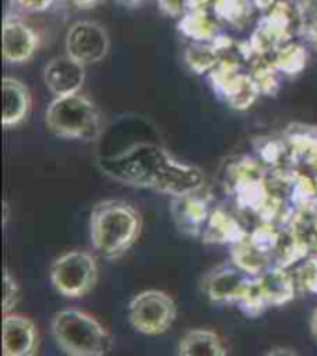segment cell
Masks as SVG:
<instances>
[{
    "label": "cell",
    "mask_w": 317,
    "mask_h": 356,
    "mask_svg": "<svg viewBox=\"0 0 317 356\" xmlns=\"http://www.w3.org/2000/svg\"><path fill=\"white\" fill-rule=\"evenodd\" d=\"M100 171L132 188L184 197L204 188V172L154 143H136L99 161Z\"/></svg>",
    "instance_id": "6da1fadb"
},
{
    "label": "cell",
    "mask_w": 317,
    "mask_h": 356,
    "mask_svg": "<svg viewBox=\"0 0 317 356\" xmlns=\"http://www.w3.org/2000/svg\"><path fill=\"white\" fill-rule=\"evenodd\" d=\"M143 228V219L130 202L102 200L89 217V239L97 252L110 260L132 249Z\"/></svg>",
    "instance_id": "7a4b0ae2"
},
{
    "label": "cell",
    "mask_w": 317,
    "mask_h": 356,
    "mask_svg": "<svg viewBox=\"0 0 317 356\" xmlns=\"http://www.w3.org/2000/svg\"><path fill=\"white\" fill-rule=\"evenodd\" d=\"M50 332L58 349L67 356H106L110 353V330L91 314L78 308L56 312Z\"/></svg>",
    "instance_id": "3957f363"
},
{
    "label": "cell",
    "mask_w": 317,
    "mask_h": 356,
    "mask_svg": "<svg viewBox=\"0 0 317 356\" xmlns=\"http://www.w3.org/2000/svg\"><path fill=\"white\" fill-rule=\"evenodd\" d=\"M44 122L50 134L61 139L95 141L102 132L99 106L82 93L54 97L47 108Z\"/></svg>",
    "instance_id": "277c9868"
},
{
    "label": "cell",
    "mask_w": 317,
    "mask_h": 356,
    "mask_svg": "<svg viewBox=\"0 0 317 356\" xmlns=\"http://www.w3.org/2000/svg\"><path fill=\"white\" fill-rule=\"evenodd\" d=\"M99 280V264L89 250L72 249L50 264V284L63 297L88 295Z\"/></svg>",
    "instance_id": "5b68a950"
},
{
    "label": "cell",
    "mask_w": 317,
    "mask_h": 356,
    "mask_svg": "<svg viewBox=\"0 0 317 356\" xmlns=\"http://www.w3.org/2000/svg\"><path fill=\"white\" fill-rule=\"evenodd\" d=\"M177 319V305L171 295L161 289H145L133 295L128 305V321L147 336H158L167 332Z\"/></svg>",
    "instance_id": "8992f818"
},
{
    "label": "cell",
    "mask_w": 317,
    "mask_h": 356,
    "mask_svg": "<svg viewBox=\"0 0 317 356\" xmlns=\"http://www.w3.org/2000/svg\"><path fill=\"white\" fill-rule=\"evenodd\" d=\"M213 91L234 110H249L261 95L250 72H243L238 60L225 56L208 74Z\"/></svg>",
    "instance_id": "52a82bcc"
},
{
    "label": "cell",
    "mask_w": 317,
    "mask_h": 356,
    "mask_svg": "<svg viewBox=\"0 0 317 356\" xmlns=\"http://www.w3.org/2000/svg\"><path fill=\"white\" fill-rule=\"evenodd\" d=\"M110 52V33L97 21H76L65 35V54L83 65H95Z\"/></svg>",
    "instance_id": "ba28073f"
},
{
    "label": "cell",
    "mask_w": 317,
    "mask_h": 356,
    "mask_svg": "<svg viewBox=\"0 0 317 356\" xmlns=\"http://www.w3.org/2000/svg\"><path fill=\"white\" fill-rule=\"evenodd\" d=\"M41 38L15 11H8L2 22V58L6 63L22 65L35 56Z\"/></svg>",
    "instance_id": "9c48e42d"
},
{
    "label": "cell",
    "mask_w": 317,
    "mask_h": 356,
    "mask_svg": "<svg viewBox=\"0 0 317 356\" xmlns=\"http://www.w3.org/2000/svg\"><path fill=\"white\" fill-rule=\"evenodd\" d=\"M250 275L239 267L217 266L202 277V291L216 305H238L250 282Z\"/></svg>",
    "instance_id": "30bf717a"
},
{
    "label": "cell",
    "mask_w": 317,
    "mask_h": 356,
    "mask_svg": "<svg viewBox=\"0 0 317 356\" xmlns=\"http://www.w3.org/2000/svg\"><path fill=\"white\" fill-rule=\"evenodd\" d=\"M43 82L54 97L80 93L86 83V65L69 54L56 56L44 65Z\"/></svg>",
    "instance_id": "8fae6325"
},
{
    "label": "cell",
    "mask_w": 317,
    "mask_h": 356,
    "mask_svg": "<svg viewBox=\"0 0 317 356\" xmlns=\"http://www.w3.org/2000/svg\"><path fill=\"white\" fill-rule=\"evenodd\" d=\"M38 347L35 323L19 314H6L2 321V356H35Z\"/></svg>",
    "instance_id": "7c38bea8"
},
{
    "label": "cell",
    "mask_w": 317,
    "mask_h": 356,
    "mask_svg": "<svg viewBox=\"0 0 317 356\" xmlns=\"http://www.w3.org/2000/svg\"><path fill=\"white\" fill-rule=\"evenodd\" d=\"M171 210L174 222L182 232L189 236H202L213 208L200 191H195L184 197H172Z\"/></svg>",
    "instance_id": "4fadbf2b"
},
{
    "label": "cell",
    "mask_w": 317,
    "mask_h": 356,
    "mask_svg": "<svg viewBox=\"0 0 317 356\" xmlns=\"http://www.w3.org/2000/svg\"><path fill=\"white\" fill-rule=\"evenodd\" d=\"M2 124L4 128L19 127L26 121L32 108V95L26 83L13 76H4L2 80Z\"/></svg>",
    "instance_id": "5bb4252c"
},
{
    "label": "cell",
    "mask_w": 317,
    "mask_h": 356,
    "mask_svg": "<svg viewBox=\"0 0 317 356\" xmlns=\"http://www.w3.org/2000/svg\"><path fill=\"white\" fill-rule=\"evenodd\" d=\"M258 282L267 297L269 306H284L295 299V293L299 291L295 275L288 271V267L271 266L266 271L258 275Z\"/></svg>",
    "instance_id": "9a60e30c"
},
{
    "label": "cell",
    "mask_w": 317,
    "mask_h": 356,
    "mask_svg": "<svg viewBox=\"0 0 317 356\" xmlns=\"http://www.w3.org/2000/svg\"><path fill=\"white\" fill-rule=\"evenodd\" d=\"M178 32L193 43H211L221 35V22L208 8H195L178 19Z\"/></svg>",
    "instance_id": "2e32d148"
},
{
    "label": "cell",
    "mask_w": 317,
    "mask_h": 356,
    "mask_svg": "<svg viewBox=\"0 0 317 356\" xmlns=\"http://www.w3.org/2000/svg\"><path fill=\"white\" fill-rule=\"evenodd\" d=\"M284 139L293 158L295 169L317 163V128L297 122L284 132Z\"/></svg>",
    "instance_id": "e0dca14e"
},
{
    "label": "cell",
    "mask_w": 317,
    "mask_h": 356,
    "mask_svg": "<svg viewBox=\"0 0 317 356\" xmlns=\"http://www.w3.org/2000/svg\"><path fill=\"white\" fill-rule=\"evenodd\" d=\"M178 356H227V347L216 330L193 328L180 339Z\"/></svg>",
    "instance_id": "ac0fdd59"
},
{
    "label": "cell",
    "mask_w": 317,
    "mask_h": 356,
    "mask_svg": "<svg viewBox=\"0 0 317 356\" xmlns=\"http://www.w3.org/2000/svg\"><path fill=\"white\" fill-rule=\"evenodd\" d=\"M249 234L245 232L243 227L239 225L238 219L232 217L228 211L221 208H213L208 225L204 228L202 239L206 243H238L239 239L247 238Z\"/></svg>",
    "instance_id": "d6986e66"
},
{
    "label": "cell",
    "mask_w": 317,
    "mask_h": 356,
    "mask_svg": "<svg viewBox=\"0 0 317 356\" xmlns=\"http://www.w3.org/2000/svg\"><path fill=\"white\" fill-rule=\"evenodd\" d=\"M230 254H232V264L239 267L241 271H245L250 277H258L266 271L267 267L273 266L271 258L267 252L260 250L256 247L250 238L239 239L238 243L230 245Z\"/></svg>",
    "instance_id": "ffe728a7"
},
{
    "label": "cell",
    "mask_w": 317,
    "mask_h": 356,
    "mask_svg": "<svg viewBox=\"0 0 317 356\" xmlns=\"http://www.w3.org/2000/svg\"><path fill=\"white\" fill-rule=\"evenodd\" d=\"M225 50L219 47L217 41L211 43H193L189 44L184 52V61L195 74H210L217 67V63L225 58Z\"/></svg>",
    "instance_id": "44dd1931"
},
{
    "label": "cell",
    "mask_w": 317,
    "mask_h": 356,
    "mask_svg": "<svg viewBox=\"0 0 317 356\" xmlns=\"http://www.w3.org/2000/svg\"><path fill=\"white\" fill-rule=\"evenodd\" d=\"M256 6L252 0H213L211 11L216 13L219 22H225L228 26L245 28L252 21Z\"/></svg>",
    "instance_id": "7402d4cb"
},
{
    "label": "cell",
    "mask_w": 317,
    "mask_h": 356,
    "mask_svg": "<svg viewBox=\"0 0 317 356\" xmlns=\"http://www.w3.org/2000/svg\"><path fill=\"white\" fill-rule=\"evenodd\" d=\"M269 61H271L273 67H275L280 74L295 76V74H299V72L306 67V63H308V50H306L304 44L289 41V43H286L284 47H280V49L269 58Z\"/></svg>",
    "instance_id": "603a6c76"
},
{
    "label": "cell",
    "mask_w": 317,
    "mask_h": 356,
    "mask_svg": "<svg viewBox=\"0 0 317 356\" xmlns=\"http://www.w3.org/2000/svg\"><path fill=\"white\" fill-rule=\"evenodd\" d=\"M299 13V35L317 49V0H295Z\"/></svg>",
    "instance_id": "cb8c5ba5"
},
{
    "label": "cell",
    "mask_w": 317,
    "mask_h": 356,
    "mask_svg": "<svg viewBox=\"0 0 317 356\" xmlns=\"http://www.w3.org/2000/svg\"><path fill=\"white\" fill-rule=\"evenodd\" d=\"M238 306L247 317H260L267 308H271L269 302H267V297L263 293V289H261L260 282H258V278H250L249 286L245 289V293L241 295Z\"/></svg>",
    "instance_id": "d4e9b609"
},
{
    "label": "cell",
    "mask_w": 317,
    "mask_h": 356,
    "mask_svg": "<svg viewBox=\"0 0 317 356\" xmlns=\"http://www.w3.org/2000/svg\"><path fill=\"white\" fill-rule=\"evenodd\" d=\"M293 275L300 291L317 293V256H310Z\"/></svg>",
    "instance_id": "484cf974"
},
{
    "label": "cell",
    "mask_w": 317,
    "mask_h": 356,
    "mask_svg": "<svg viewBox=\"0 0 317 356\" xmlns=\"http://www.w3.org/2000/svg\"><path fill=\"white\" fill-rule=\"evenodd\" d=\"M19 299H21V288H19L15 278L11 277L10 269H4V288H2V310H4V316L11 314Z\"/></svg>",
    "instance_id": "4316f807"
},
{
    "label": "cell",
    "mask_w": 317,
    "mask_h": 356,
    "mask_svg": "<svg viewBox=\"0 0 317 356\" xmlns=\"http://www.w3.org/2000/svg\"><path fill=\"white\" fill-rule=\"evenodd\" d=\"M158 8L172 19H182L188 11L195 10L193 0H158Z\"/></svg>",
    "instance_id": "83f0119b"
},
{
    "label": "cell",
    "mask_w": 317,
    "mask_h": 356,
    "mask_svg": "<svg viewBox=\"0 0 317 356\" xmlns=\"http://www.w3.org/2000/svg\"><path fill=\"white\" fill-rule=\"evenodd\" d=\"M56 0H11L15 13H43L54 6Z\"/></svg>",
    "instance_id": "f1b7e54d"
},
{
    "label": "cell",
    "mask_w": 317,
    "mask_h": 356,
    "mask_svg": "<svg viewBox=\"0 0 317 356\" xmlns=\"http://www.w3.org/2000/svg\"><path fill=\"white\" fill-rule=\"evenodd\" d=\"M65 6H71L74 10H93L100 6L104 0H61Z\"/></svg>",
    "instance_id": "f546056e"
},
{
    "label": "cell",
    "mask_w": 317,
    "mask_h": 356,
    "mask_svg": "<svg viewBox=\"0 0 317 356\" xmlns=\"http://www.w3.org/2000/svg\"><path fill=\"white\" fill-rule=\"evenodd\" d=\"M266 356H299L293 349H288V347H275L267 353Z\"/></svg>",
    "instance_id": "4dcf8cb0"
},
{
    "label": "cell",
    "mask_w": 317,
    "mask_h": 356,
    "mask_svg": "<svg viewBox=\"0 0 317 356\" xmlns=\"http://www.w3.org/2000/svg\"><path fill=\"white\" fill-rule=\"evenodd\" d=\"M278 0H252V4L256 6V10H261V11H267L271 10L273 6L277 4Z\"/></svg>",
    "instance_id": "1f68e13d"
},
{
    "label": "cell",
    "mask_w": 317,
    "mask_h": 356,
    "mask_svg": "<svg viewBox=\"0 0 317 356\" xmlns=\"http://www.w3.org/2000/svg\"><path fill=\"white\" fill-rule=\"evenodd\" d=\"M117 4L124 6V8H130V10H133V8H139V6L143 4L145 0H115Z\"/></svg>",
    "instance_id": "d6a6232c"
},
{
    "label": "cell",
    "mask_w": 317,
    "mask_h": 356,
    "mask_svg": "<svg viewBox=\"0 0 317 356\" xmlns=\"http://www.w3.org/2000/svg\"><path fill=\"white\" fill-rule=\"evenodd\" d=\"M310 330H311V336H314V339H316V341H317V308H316V310H314V314H311Z\"/></svg>",
    "instance_id": "836d02e7"
}]
</instances>
